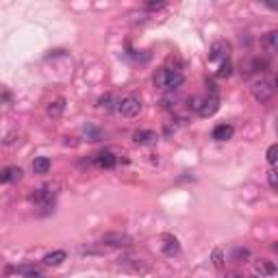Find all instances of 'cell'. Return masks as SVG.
Wrapping results in <instances>:
<instances>
[{"mask_svg":"<svg viewBox=\"0 0 278 278\" xmlns=\"http://www.w3.org/2000/svg\"><path fill=\"white\" fill-rule=\"evenodd\" d=\"M276 155H278V146H269V150H267V163L269 165L276 163Z\"/></svg>","mask_w":278,"mask_h":278,"instance_id":"cb8c5ba5","label":"cell"},{"mask_svg":"<svg viewBox=\"0 0 278 278\" xmlns=\"http://www.w3.org/2000/svg\"><path fill=\"white\" fill-rule=\"evenodd\" d=\"M252 274L257 278H269L276 274V265L274 261H267V259H259L252 263Z\"/></svg>","mask_w":278,"mask_h":278,"instance_id":"52a82bcc","label":"cell"},{"mask_svg":"<svg viewBox=\"0 0 278 278\" xmlns=\"http://www.w3.org/2000/svg\"><path fill=\"white\" fill-rule=\"evenodd\" d=\"M263 46H265V50L269 55H274L276 50H278V33L272 31V33H267L265 37H263Z\"/></svg>","mask_w":278,"mask_h":278,"instance_id":"ac0fdd59","label":"cell"},{"mask_svg":"<svg viewBox=\"0 0 278 278\" xmlns=\"http://www.w3.org/2000/svg\"><path fill=\"white\" fill-rule=\"evenodd\" d=\"M65 111V98L63 96H57L48 102V107H46V115L48 118H53V120H59L61 115Z\"/></svg>","mask_w":278,"mask_h":278,"instance_id":"8fae6325","label":"cell"},{"mask_svg":"<svg viewBox=\"0 0 278 278\" xmlns=\"http://www.w3.org/2000/svg\"><path fill=\"white\" fill-rule=\"evenodd\" d=\"M182 80H185V76H182L180 70L161 68V70H157V74H155V85L159 87V89H165V91L178 89V87L182 85Z\"/></svg>","mask_w":278,"mask_h":278,"instance_id":"6da1fadb","label":"cell"},{"mask_svg":"<svg viewBox=\"0 0 278 278\" xmlns=\"http://www.w3.org/2000/svg\"><path fill=\"white\" fill-rule=\"evenodd\" d=\"M100 244L111 246V248H128L133 244V239L128 235H124V233H105V235L100 237Z\"/></svg>","mask_w":278,"mask_h":278,"instance_id":"5b68a950","label":"cell"},{"mask_svg":"<svg viewBox=\"0 0 278 278\" xmlns=\"http://www.w3.org/2000/svg\"><path fill=\"white\" fill-rule=\"evenodd\" d=\"M50 167H53V163H50L48 157H37L33 161V172L35 174H48Z\"/></svg>","mask_w":278,"mask_h":278,"instance_id":"e0dca14e","label":"cell"},{"mask_svg":"<svg viewBox=\"0 0 278 278\" xmlns=\"http://www.w3.org/2000/svg\"><path fill=\"white\" fill-rule=\"evenodd\" d=\"M135 144H155L157 142V133L155 130H148V128H142V130H135Z\"/></svg>","mask_w":278,"mask_h":278,"instance_id":"5bb4252c","label":"cell"},{"mask_svg":"<svg viewBox=\"0 0 278 278\" xmlns=\"http://www.w3.org/2000/svg\"><path fill=\"white\" fill-rule=\"evenodd\" d=\"M120 265L130 269V272H135V274H146V272H148V261L137 257V254H124V257H120Z\"/></svg>","mask_w":278,"mask_h":278,"instance_id":"277c9868","label":"cell"},{"mask_svg":"<svg viewBox=\"0 0 278 278\" xmlns=\"http://www.w3.org/2000/svg\"><path fill=\"white\" fill-rule=\"evenodd\" d=\"M161 250H163V254H167V257H176V254L180 252V244L178 239L174 235H161Z\"/></svg>","mask_w":278,"mask_h":278,"instance_id":"9c48e42d","label":"cell"},{"mask_svg":"<svg viewBox=\"0 0 278 278\" xmlns=\"http://www.w3.org/2000/svg\"><path fill=\"white\" fill-rule=\"evenodd\" d=\"M233 133H235V128H233L230 124H219V126L213 128V139L215 142H228Z\"/></svg>","mask_w":278,"mask_h":278,"instance_id":"4fadbf2b","label":"cell"},{"mask_svg":"<svg viewBox=\"0 0 278 278\" xmlns=\"http://www.w3.org/2000/svg\"><path fill=\"white\" fill-rule=\"evenodd\" d=\"M55 196H57V185H46V187L37 189V192L31 196V200L41 204V207H48V204H53Z\"/></svg>","mask_w":278,"mask_h":278,"instance_id":"8992f818","label":"cell"},{"mask_svg":"<svg viewBox=\"0 0 278 278\" xmlns=\"http://www.w3.org/2000/svg\"><path fill=\"white\" fill-rule=\"evenodd\" d=\"M267 182H269V187H272V189H278V174H276V170L267 172Z\"/></svg>","mask_w":278,"mask_h":278,"instance_id":"603a6c76","label":"cell"},{"mask_svg":"<svg viewBox=\"0 0 278 278\" xmlns=\"http://www.w3.org/2000/svg\"><path fill=\"white\" fill-rule=\"evenodd\" d=\"M224 278H244V276H241V274H237V272H228V274H226Z\"/></svg>","mask_w":278,"mask_h":278,"instance_id":"484cf974","label":"cell"},{"mask_svg":"<svg viewBox=\"0 0 278 278\" xmlns=\"http://www.w3.org/2000/svg\"><path fill=\"white\" fill-rule=\"evenodd\" d=\"M228 55H230V43L226 41H215L211 46V53H209V61H228Z\"/></svg>","mask_w":278,"mask_h":278,"instance_id":"ba28073f","label":"cell"},{"mask_svg":"<svg viewBox=\"0 0 278 278\" xmlns=\"http://www.w3.org/2000/svg\"><path fill=\"white\" fill-rule=\"evenodd\" d=\"M118 111L124 118H137L139 111H142V98L135 96V94H128L118 102Z\"/></svg>","mask_w":278,"mask_h":278,"instance_id":"3957f363","label":"cell"},{"mask_svg":"<svg viewBox=\"0 0 278 278\" xmlns=\"http://www.w3.org/2000/svg\"><path fill=\"white\" fill-rule=\"evenodd\" d=\"M274 91H276V83L272 76H261L250 85V94L257 102H267L274 96Z\"/></svg>","mask_w":278,"mask_h":278,"instance_id":"7a4b0ae2","label":"cell"},{"mask_svg":"<svg viewBox=\"0 0 278 278\" xmlns=\"http://www.w3.org/2000/svg\"><path fill=\"white\" fill-rule=\"evenodd\" d=\"M219 109V98H217V94H209L207 98H202V107H200V115L202 118H209V115H213L215 111Z\"/></svg>","mask_w":278,"mask_h":278,"instance_id":"30bf717a","label":"cell"},{"mask_svg":"<svg viewBox=\"0 0 278 278\" xmlns=\"http://www.w3.org/2000/svg\"><path fill=\"white\" fill-rule=\"evenodd\" d=\"M37 278H43V276H37Z\"/></svg>","mask_w":278,"mask_h":278,"instance_id":"4316f807","label":"cell"},{"mask_svg":"<svg viewBox=\"0 0 278 278\" xmlns=\"http://www.w3.org/2000/svg\"><path fill=\"white\" fill-rule=\"evenodd\" d=\"M215 76H217V78H224V76H230V63H228V61H224L222 65H219V70L215 72Z\"/></svg>","mask_w":278,"mask_h":278,"instance_id":"7402d4cb","label":"cell"},{"mask_svg":"<svg viewBox=\"0 0 278 278\" xmlns=\"http://www.w3.org/2000/svg\"><path fill=\"white\" fill-rule=\"evenodd\" d=\"M113 105H115V100H113V96H109V94H107V96H102V98H100V107L105 109V111H111Z\"/></svg>","mask_w":278,"mask_h":278,"instance_id":"44dd1931","label":"cell"},{"mask_svg":"<svg viewBox=\"0 0 278 278\" xmlns=\"http://www.w3.org/2000/svg\"><path fill=\"white\" fill-rule=\"evenodd\" d=\"M94 163L98 167H105V170H111V167L118 165V157H115L111 150H105V152H100V155L94 157Z\"/></svg>","mask_w":278,"mask_h":278,"instance_id":"7c38bea8","label":"cell"},{"mask_svg":"<svg viewBox=\"0 0 278 278\" xmlns=\"http://www.w3.org/2000/svg\"><path fill=\"white\" fill-rule=\"evenodd\" d=\"M161 7H165L163 0H159V3H148V9H161Z\"/></svg>","mask_w":278,"mask_h":278,"instance_id":"d4e9b609","label":"cell"},{"mask_svg":"<svg viewBox=\"0 0 278 278\" xmlns=\"http://www.w3.org/2000/svg\"><path fill=\"white\" fill-rule=\"evenodd\" d=\"M244 259H250V250H248V248H235V252H233V261L244 263Z\"/></svg>","mask_w":278,"mask_h":278,"instance_id":"ffe728a7","label":"cell"},{"mask_svg":"<svg viewBox=\"0 0 278 278\" xmlns=\"http://www.w3.org/2000/svg\"><path fill=\"white\" fill-rule=\"evenodd\" d=\"M65 259H68V254H65L63 250H53V252H48L46 257H43V263H46V265H61Z\"/></svg>","mask_w":278,"mask_h":278,"instance_id":"2e32d148","label":"cell"},{"mask_svg":"<svg viewBox=\"0 0 278 278\" xmlns=\"http://www.w3.org/2000/svg\"><path fill=\"white\" fill-rule=\"evenodd\" d=\"M211 261H213V267L215 269H222L224 267V252H222V248H213V252H211Z\"/></svg>","mask_w":278,"mask_h":278,"instance_id":"d6986e66","label":"cell"},{"mask_svg":"<svg viewBox=\"0 0 278 278\" xmlns=\"http://www.w3.org/2000/svg\"><path fill=\"white\" fill-rule=\"evenodd\" d=\"M20 178H22L20 167H5V170H0V182H13Z\"/></svg>","mask_w":278,"mask_h":278,"instance_id":"9a60e30c","label":"cell"}]
</instances>
